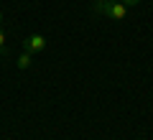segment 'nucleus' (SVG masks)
<instances>
[{
    "label": "nucleus",
    "mask_w": 153,
    "mask_h": 140,
    "mask_svg": "<svg viewBox=\"0 0 153 140\" xmlns=\"http://www.w3.org/2000/svg\"><path fill=\"white\" fill-rule=\"evenodd\" d=\"M92 10L97 13V16L112 18V21H125V16H128V5L120 3V0H112V3H97V0H94Z\"/></svg>",
    "instance_id": "1"
},
{
    "label": "nucleus",
    "mask_w": 153,
    "mask_h": 140,
    "mask_svg": "<svg viewBox=\"0 0 153 140\" xmlns=\"http://www.w3.org/2000/svg\"><path fill=\"white\" fill-rule=\"evenodd\" d=\"M44 49H46V38L41 33H33V36L23 38V51H28V54H41Z\"/></svg>",
    "instance_id": "2"
},
{
    "label": "nucleus",
    "mask_w": 153,
    "mask_h": 140,
    "mask_svg": "<svg viewBox=\"0 0 153 140\" xmlns=\"http://www.w3.org/2000/svg\"><path fill=\"white\" fill-rule=\"evenodd\" d=\"M31 61H33V54L23 51V54L18 56V59H16V64H18V69H28V66H31Z\"/></svg>",
    "instance_id": "3"
},
{
    "label": "nucleus",
    "mask_w": 153,
    "mask_h": 140,
    "mask_svg": "<svg viewBox=\"0 0 153 140\" xmlns=\"http://www.w3.org/2000/svg\"><path fill=\"white\" fill-rule=\"evenodd\" d=\"M0 56H8V33L0 28Z\"/></svg>",
    "instance_id": "4"
},
{
    "label": "nucleus",
    "mask_w": 153,
    "mask_h": 140,
    "mask_svg": "<svg viewBox=\"0 0 153 140\" xmlns=\"http://www.w3.org/2000/svg\"><path fill=\"white\" fill-rule=\"evenodd\" d=\"M120 3H125L128 8H133V5H138V3H140V0H120Z\"/></svg>",
    "instance_id": "5"
},
{
    "label": "nucleus",
    "mask_w": 153,
    "mask_h": 140,
    "mask_svg": "<svg viewBox=\"0 0 153 140\" xmlns=\"http://www.w3.org/2000/svg\"><path fill=\"white\" fill-rule=\"evenodd\" d=\"M97 3H112V0H97Z\"/></svg>",
    "instance_id": "6"
},
{
    "label": "nucleus",
    "mask_w": 153,
    "mask_h": 140,
    "mask_svg": "<svg viewBox=\"0 0 153 140\" xmlns=\"http://www.w3.org/2000/svg\"><path fill=\"white\" fill-rule=\"evenodd\" d=\"M0 23H3V13H0Z\"/></svg>",
    "instance_id": "7"
}]
</instances>
